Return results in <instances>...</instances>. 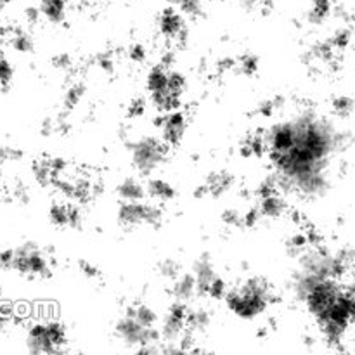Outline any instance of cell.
I'll use <instances>...</instances> for the list:
<instances>
[{
    "label": "cell",
    "mask_w": 355,
    "mask_h": 355,
    "mask_svg": "<svg viewBox=\"0 0 355 355\" xmlns=\"http://www.w3.org/2000/svg\"><path fill=\"white\" fill-rule=\"evenodd\" d=\"M274 293L270 284L263 277H248L238 286L229 288L224 302L229 311L239 319L252 321L262 315L272 302Z\"/></svg>",
    "instance_id": "6da1fadb"
},
{
    "label": "cell",
    "mask_w": 355,
    "mask_h": 355,
    "mask_svg": "<svg viewBox=\"0 0 355 355\" xmlns=\"http://www.w3.org/2000/svg\"><path fill=\"white\" fill-rule=\"evenodd\" d=\"M66 329L55 321L37 322L26 333V349L30 354L64 352Z\"/></svg>",
    "instance_id": "7a4b0ae2"
},
{
    "label": "cell",
    "mask_w": 355,
    "mask_h": 355,
    "mask_svg": "<svg viewBox=\"0 0 355 355\" xmlns=\"http://www.w3.org/2000/svg\"><path fill=\"white\" fill-rule=\"evenodd\" d=\"M166 151H168V144L163 139L159 141V139L146 135L130 146L132 165L142 175H151L165 162Z\"/></svg>",
    "instance_id": "3957f363"
},
{
    "label": "cell",
    "mask_w": 355,
    "mask_h": 355,
    "mask_svg": "<svg viewBox=\"0 0 355 355\" xmlns=\"http://www.w3.org/2000/svg\"><path fill=\"white\" fill-rule=\"evenodd\" d=\"M118 224L125 229L142 227V225H156L162 224L163 210L155 203H144L142 201H123L118 207Z\"/></svg>",
    "instance_id": "277c9868"
},
{
    "label": "cell",
    "mask_w": 355,
    "mask_h": 355,
    "mask_svg": "<svg viewBox=\"0 0 355 355\" xmlns=\"http://www.w3.org/2000/svg\"><path fill=\"white\" fill-rule=\"evenodd\" d=\"M12 270L28 277H49L51 276V266L49 259L44 255L35 243L28 241L14 248Z\"/></svg>",
    "instance_id": "5b68a950"
},
{
    "label": "cell",
    "mask_w": 355,
    "mask_h": 355,
    "mask_svg": "<svg viewBox=\"0 0 355 355\" xmlns=\"http://www.w3.org/2000/svg\"><path fill=\"white\" fill-rule=\"evenodd\" d=\"M187 128V116L180 110L168 111L159 120V132L162 139L168 146H179L182 142Z\"/></svg>",
    "instance_id": "8992f818"
},
{
    "label": "cell",
    "mask_w": 355,
    "mask_h": 355,
    "mask_svg": "<svg viewBox=\"0 0 355 355\" xmlns=\"http://www.w3.org/2000/svg\"><path fill=\"white\" fill-rule=\"evenodd\" d=\"M158 30L168 40H182L187 35L186 16L175 7L168 6L165 10H162L158 17Z\"/></svg>",
    "instance_id": "52a82bcc"
},
{
    "label": "cell",
    "mask_w": 355,
    "mask_h": 355,
    "mask_svg": "<svg viewBox=\"0 0 355 355\" xmlns=\"http://www.w3.org/2000/svg\"><path fill=\"white\" fill-rule=\"evenodd\" d=\"M49 218L58 227L80 229L83 224V215L76 205L68 201H55L49 208Z\"/></svg>",
    "instance_id": "ba28073f"
},
{
    "label": "cell",
    "mask_w": 355,
    "mask_h": 355,
    "mask_svg": "<svg viewBox=\"0 0 355 355\" xmlns=\"http://www.w3.org/2000/svg\"><path fill=\"white\" fill-rule=\"evenodd\" d=\"M234 184V177L231 175L229 172H211L210 175L207 177L203 186L200 187V191L196 193V196H222L224 193H227L229 189Z\"/></svg>",
    "instance_id": "9c48e42d"
},
{
    "label": "cell",
    "mask_w": 355,
    "mask_h": 355,
    "mask_svg": "<svg viewBox=\"0 0 355 355\" xmlns=\"http://www.w3.org/2000/svg\"><path fill=\"white\" fill-rule=\"evenodd\" d=\"M193 274L196 277L198 283V293L200 297H207L208 288L214 283L215 277H217V272H215V266L211 262V259L208 255L200 257V259L194 262L193 266Z\"/></svg>",
    "instance_id": "30bf717a"
},
{
    "label": "cell",
    "mask_w": 355,
    "mask_h": 355,
    "mask_svg": "<svg viewBox=\"0 0 355 355\" xmlns=\"http://www.w3.org/2000/svg\"><path fill=\"white\" fill-rule=\"evenodd\" d=\"M172 297L173 300L182 302V304H189L193 298L200 297L196 277H194L193 272H182L177 279H173Z\"/></svg>",
    "instance_id": "8fae6325"
},
{
    "label": "cell",
    "mask_w": 355,
    "mask_h": 355,
    "mask_svg": "<svg viewBox=\"0 0 355 355\" xmlns=\"http://www.w3.org/2000/svg\"><path fill=\"white\" fill-rule=\"evenodd\" d=\"M146 89H148L149 96L165 92V90H172L170 89V68H166V66L163 64H158L153 69H149L148 76H146Z\"/></svg>",
    "instance_id": "7c38bea8"
},
{
    "label": "cell",
    "mask_w": 355,
    "mask_h": 355,
    "mask_svg": "<svg viewBox=\"0 0 355 355\" xmlns=\"http://www.w3.org/2000/svg\"><path fill=\"white\" fill-rule=\"evenodd\" d=\"M257 210L260 211L262 218H279L286 214L288 205L283 198L277 193L269 194V196L260 198V203L257 207Z\"/></svg>",
    "instance_id": "4fadbf2b"
},
{
    "label": "cell",
    "mask_w": 355,
    "mask_h": 355,
    "mask_svg": "<svg viewBox=\"0 0 355 355\" xmlns=\"http://www.w3.org/2000/svg\"><path fill=\"white\" fill-rule=\"evenodd\" d=\"M116 194L121 201H142L148 193L146 186L134 177H127L116 186Z\"/></svg>",
    "instance_id": "5bb4252c"
},
{
    "label": "cell",
    "mask_w": 355,
    "mask_h": 355,
    "mask_svg": "<svg viewBox=\"0 0 355 355\" xmlns=\"http://www.w3.org/2000/svg\"><path fill=\"white\" fill-rule=\"evenodd\" d=\"M40 12L49 23L59 24L66 19L68 14V0H40Z\"/></svg>",
    "instance_id": "9a60e30c"
},
{
    "label": "cell",
    "mask_w": 355,
    "mask_h": 355,
    "mask_svg": "<svg viewBox=\"0 0 355 355\" xmlns=\"http://www.w3.org/2000/svg\"><path fill=\"white\" fill-rule=\"evenodd\" d=\"M146 193H148V196L151 200L159 201V203H165V201H170L175 198V189H173L172 184L163 179H156V177L148 180V184H146Z\"/></svg>",
    "instance_id": "2e32d148"
},
{
    "label": "cell",
    "mask_w": 355,
    "mask_h": 355,
    "mask_svg": "<svg viewBox=\"0 0 355 355\" xmlns=\"http://www.w3.org/2000/svg\"><path fill=\"white\" fill-rule=\"evenodd\" d=\"M210 312L205 309H189L186 321L187 331L194 333V335L207 331V328L210 326Z\"/></svg>",
    "instance_id": "e0dca14e"
},
{
    "label": "cell",
    "mask_w": 355,
    "mask_h": 355,
    "mask_svg": "<svg viewBox=\"0 0 355 355\" xmlns=\"http://www.w3.org/2000/svg\"><path fill=\"white\" fill-rule=\"evenodd\" d=\"M125 314L134 318L135 321L141 322V324L146 326V328H156V322H158V315H156V312L144 304L132 305V307H128L127 311H125Z\"/></svg>",
    "instance_id": "ac0fdd59"
},
{
    "label": "cell",
    "mask_w": 355,
    "mask_h": 355,
    "mask_svg": "<svg viewBox=\"0 0 355 355\" xmlns=\"http://www.w3.org/2000/svg\"><path fill=\"white\" fill-rule=\"evenodd\" d=\"M311 2V10L307 17L312 24L324 23L333 10V0H309Z\"/></svg>",
    "instance_id": "d6986e66"
},
{
    "label": "cell",
    "mask_w": 355,
    "mask_h": 355,
    "mask_svg": "<svg viewBox=\"0 0 355 355\" xmlns=\"http://www.w3.org/2000/svg\"><path fill=\"white\" fill-rule=\"evenodd\" d=\"M166 2L187 17H200L203 14L205 0H166Z\"/></svg>",
    "instance_id": "ffe728a7"
},
{
    "label": "cell",
    "mask_w": 355,
    "mask_h": 355,
    "mask_svg": "<svg viewBox=\"0 0 355 355\" xmlns=\"http://www.w3.org/2000/svg\"><path fill=\"white\" fill-rule=\"evenodd\" d=\"M85 96V85L82 83H73V85L68 87V90L64 92V97H62V104H64L66 110H73L80 104V101Z\"/></svg>",
    "instance_id": "44dd1931"
},
{
    "label": "cell",
    "mask_w": 355,
    "mask_h": 355,
    "mask_svg": "<svg viewBox=\"0 0 355 355\" xmlns=\"http://www.w3.org/2000/svg\"><path fill=\"white\" fill-rule=\"evenodd\" d=\"M331 110L336 116L340 118H347L352 114L354 111V101L350 99L349 96H338L333 99L331 103Z\"/></svg>",
    "instance_id": "7402d4cb"
},
{
    "label": "cell",
    "mask_w": 355,
    "mask_h": 355,
    "mask_svg": "<svg viewBox=\"0 0 355 355\" xmlns=\"http://www.w3.org/2000/svg\"><path fill=\"white\" fill-rule=\"evenodd\" d=\"M10 44H12V47L16 49L17 52H23V54L33 51V38H31L26 31H16V33L12 35V38H10Z\"/></svg>",
    "instance_id": "603a6c76"
},
{
    "label": "cell",
    "mask_w": 355,
    "mask_h": 355,
    "mask_svg": "<svg viewBox=\"0 0 355 355\" xmlns=\"http://www.w3.org/2000/svg\"><path fill=\"white\" fill-rule=\"evenodd\" d=\"M159 274L166 279H177V277L182 274V269H180V263L173 259H165L159 262Z\"/></svg>",
    "instance_id": "cb8c5ba5"
},
{
    "label": "cell",
    "mask_w": 355,
    "mask_h": 355,
    "mask_svg": "<svg viewBox=\"0 0 355 355\" xmlns=\"http://www.w3.org/2000/svg\"><path fill=\"white\" fill-rule=\"evenodd\" d=\"M227 284H225V281L222 279V277H215L214 283L210 284V288H208V293L207 297L214 298V300H224L225 293H227Z\"/></svg>",
    "instance_id": "d4e9b609"
},
{
    "label": "cell",
    "mask_w": 355,
    "mask_h": 355,
    "mask_svg": "<svg viewBox=\"0 0 355 355\" xmlns=\"http://www.w3.org/2000/svg\"><path fill=\"white\" fill-rule=\"evenodd\" d=\"M14 76V69L12 64L9 62V59L0 55V85L7 87L10 82H12Z\"/></svg>",
    "instance_id": "484cf974"
},
{
    "label": "cell",
    "mask_w": 355,
    "mask_h": 355,
    "mask_svg": "<svg viewBox=\"0 0 355 355\" xmlns=\"http://www.w3.org/2000/svg\"><path fill=\"white\" fill-rule=\"evenodd\" d=\"M220 218L229 227H239V225H243V215L238 210H232V208L222 211Z\"/></svg>",
    "instance_id": "4316f807"
},
{
    "label": "cell",
    "mask_w": 355,
    "mask_h": 355,
    "mask_svg": "<svg viewBox=\"0 0 355 355\" xmlns=\"http://www.w3.org/2000/svg\"><path fill=\"white\" fill-rule=\"evenodd\" d=\"M238 66L241 68V71L245 73V75H253V73L259 69V59H257L255 55H252V54L243 55L241 61L238 62Z\"/></svg>",
    "instance_id": "83f0119b"
},
{
    "label": "cell",
    "mask_w": 355,
    "mask_h": 355,
    "mask_svg": "<svg viewBox=\"0 0 355 355\" xmlns=\"http://www.w3.org/2000/svg\"><path fill=\"white\" fill-rule=\"evenodd\" d=\"M78 267H80V270H82L83 276L89 277V279H97V277L101 276V270L97 269V267L94 266V263L87 262V260H80Z\"/></svg>",
    "instance_id": "f1b7e54d"
},
{
    "label": "cell",
    "mask_w": 355,
    "mask_h": 355,
    "mask_svg": "<svg viewBox=\"0 0 355 355\" xmlns=\"http://www.w3.org/2000/svg\"><path fill=\"white\" fill-rule=\"evenodd\" d=\"M12 260L14 250H2V252H0V269L12 270Z\"/></svg>",
    "instance_id": "f546056e"
},
{
    "label": "cell",
    "mask_w": 355,
    "mask_h": 355,
    "mask_svg": "<svg viewBox=\"0 0 355 355\" xmlns=\"http://www.w3.org/2000/svg\"><path fill=\"white\" fill-rule=\"evenodd\" d=\"M144 111H146L144 101L135 99V101H132V104L128 106V116L139 118V116H142V114H144Z\"/></svg>",
    "instance_id": "4dcf8cb0"
},
{
    "label": "cell",
    "mask_w": 355,
    "mask_h": 355,
    "mask_svg": "<svg viewBox=\"0 0 355 355\" xmlns=\"http://www.w3.org/2000/svg\"><path fill=\"white\" fill-rule=\"evenodd\" d=\"M52 64L58 69H69L71 68V58L68 54H58L52 59Z\"/></svg>",
    "instance_id": "1f68e13d"
},
{
    "label": "cell",
    "mask_w": 355,
    "mask_h": 355,
    "mask_svg": "<svg viewBox=\"0 0 355 355\" xmlns=\"http://www.w3.org/2000/svg\"><path fill=\"white\" fill-rule=\"evenodd\" d=\"M128 55H130V59L134 62H142L146 59V55H148V52H146V49L142 47V45H134V47L128 51Z\"/></svg>",
    "instance_id": "d6a6232c"
},
{
    "label": "cell",
    "mask_w": 355,
    "mask_h": 355,
    "mask_svg": "<svg viewBox=\"0 0 355 355\" xmlns=\"http://www.w3.org/2000/svg\"><path fill=\"white\" fill-rule=\"evenodd\" d=\"M24 17H26V21L30 24H37L42 17L40 7H26V10H24Z\"/></svg>",
    "instance_id": "836d02e7"
},
{
    "label": "cell",
    "mask_w": 355,
    "mask_h": 355,
    "mask_svg": "<svg viewBox=\"0 0 355 355\" xmlns=\"http://www.w3.org/2000/svg\"><path fill=\"white\" fill-rule=\"evenodd\" d=\"M246 7H255V6H262L266 0H241Z\"/></svg>",
    "instance_id": "e575fe53"
},
{
    "label": "cell",
    "mask_w": 355,
    "mask_h": 355,
    "mask_svg": "<svg viewBox=\"0 0 355 355\" xmlns=\"http://www.w3.org/2000/svg\"><path fill=\"white\" fill-rule=\"evenodd\" d=\"M0 297H2V286H0Z\"/></svg>",
    "instance_id": "d590c367"
}]
</instances>
